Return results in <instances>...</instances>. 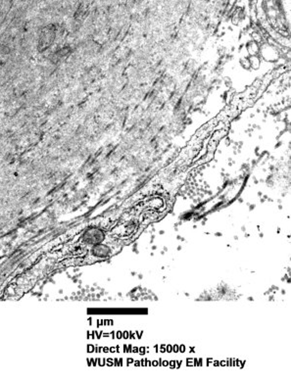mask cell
Instances as JSON below:
<instances>
[{"label":"cell","mask_w":291,"mask_h":383,"mask_svg":"<svg viewBox=\"0 0 291 383\" xmlns=\"http://www.w3.org/2000/svg\"><path fill=\"white\" fill-rule=\"evenodd\" d=\"M249 63H250V66L253 67V68H258L259 65H260V61L259 59L256 57V56H253L250 60H249Z\"/></svg>","instance_id":"obj_2"},{"label":"cell","mask_w":291,"mask_h":383,"mask_svg":"<svg viewBox=\"0 0 291 383\" xmlns=\"http://www.w3.org/2000/svg\"><path fill=\"white\" fill-rule=\"evenodd\" d=\"M55 40V29L53 27L46 28L40 37L39 41V50L45 51L47 48H48Z\"/></svg>","instance_id":"obj_1"}]
</instances>
